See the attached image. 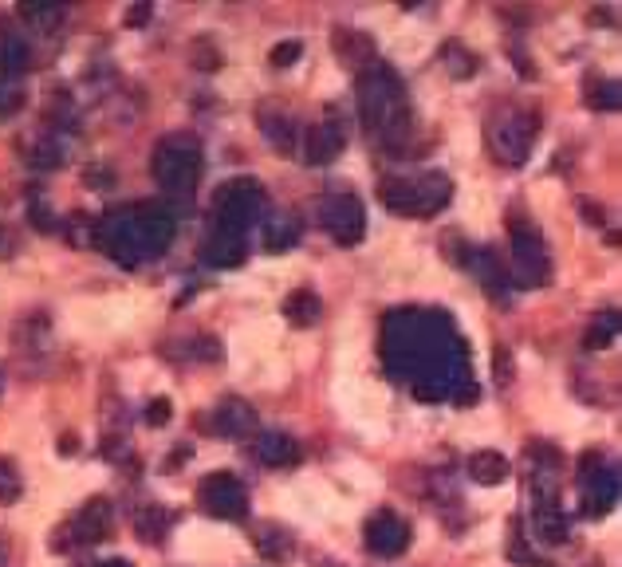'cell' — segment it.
Listing matches in <instances>:
<instances>
[{
	"label": "cell",
	"instance_id": "1",
	"mask_svg": "<svg viewBox=\"0 0 622 567\" xmlns=\"http://www.w3.org/2000/svg\"><path fill=\"white\" fill-rule=\"evenodd\" d=\"M359 111H363V123L390 150H398L410 138V103H406L402 79L386 63H367V71L359 75Z\"/></svg>",
	"mask_w": 622,
	"mask_h": 567
},
{
	"label": "cell",
	"instance_id": "2",
	"mask_svg": "<svg viewBox=\"0 0 622 567\" xmlns=\"http://www.w3.org/2000/svg\"><path fill=\"white\" fill-rule=\"evenodd\" d=\"M449 189H453L449 178L430 170V174H418V178H386L378 186V193L402 217H430V213L449 205Z\"/></svg>",
	"mask_w": 622,
	"mask_h": 567
},
{
	"label": "cell",
	"instance_id": "3",
	"mask_svg": "<svg viewBox=\"0 0 622 567\" xmlns=\"http://www.w3.org/2000/svg\"><path fill=\"white\" fill-rule=\"evenodd\" d=\"M154 182L166 193H186L201 178V146L189 134H170L154 150Z\"/></svg>",
	"mask_w": 622,
	"mask_h": 567
},
{
	"label": "cell",
	"instance_id": "4",
	"mask_svg": "<svg viewBox=\"0 0 622 567\" xmlns=\"http://www.w3.org/2000/svg\"><path fill=\"white\" fill-rule=\"evenodd\" d=\"M260 213H264V189H260V182L237 178V182L221 186V193H217V229L245 237L249 225L260 221Z\"/></svg>",
	"mask_w": 622,
	"mask_h": 567
},
{
	"label": "cell",
	"instance_id": "5",
	"mask_svg": "<svg viewBox=\"0 0 622 567\" xmlns=\"http://www.w3.org/2000/svg\"><path fill=\"white\" fill-rule=\"evenodd\" d=\"M319 221L323 229L331 233L335 245H359L363 233H367V213H363V201L347 189H331L319 205Z\"/></svg>",
	"mask_w": 622,
	"mask_h": 567
},
{
	"label": "cell",
	"instance_id": "6",
	"mask_svg": "<svg viewBox=\"0 0 622 567\" xmlns=\"http://www.w3.org/2000/svg\"><path fill=\"white\" fill-rule=\"evenodd\" d=\"M512 268H516V280H520L524 288H540V284H548V272H552L548 249H544L540 233L528 229L524 221L512 225Z\"/></svg>",
	"mask_w": 622,
	"mask_h": 567
},
{
	"label": "cell",
	"instance_id": "7",
	"mask_svg": "<svg viewBox=\"0 0 622 567\" xmlns=\"http://www.w3.org/2000/svg\"><path fill=\"white\" fill-rule=\"evenodd\" d=\"M126 213H130V229H134V241H138L142 256H158V252L170 249V241H174L170 209H162V205H130Z\"/></svg>",
	"mask_w": 622,
	"mask_h": 567
},
{
	"label": "cell",
	"instance_id": "8",
	"mask_svg": "<svg viewBox=\"0 0 622 567\" xmlns=\"http://www.w3.org/2000/svg\"><path fill=\"white\" fill-rule=\"evenodd\" d=\"M532 138H536V123H532L528 115H520V111H508V115L497 119L493 130H489V142H493L497 158L500 162H508V166H524V162H528Z\"/></svg>",
	"mask_w": 622,
	"mask_h": 567
},
{
	"label": "cell",
	"instance_id": "9",
	"mask_svg": "<svg viewBox=\"0 0 622 567\" xmlns=\"http://www.w3.org/2000/svg\"><path fill=\"white\" fill-rule=\"evenodd\" d=\"M201 508L221 516V520H245L249 493L233 473H209L205 485H201Z\"/></svg>",
	"mask_w": 622,
	"mask_h": 567
},
{
	"label": "cell",
	"instance_id": "10",
	"mask_svg": "<svg viewBox=\"0 0 622 567\" xmlns=\"http://www.w3.org/2000/svg\"><path fill=\"white\" fill-rule=\"evenodd\" d=\"M367 548H371L374 556H386V560L402 556L410 548V524L398 512L382 508L378 516L367 520Z\"/></svg>",
	"mask_w": 622,
	"mask_h": 567
},
{
	"label": "cell",
	"instance_id": "11",
	"mask_svg": "<svg viewBox=\"0 0 622 567\" xmlns=\"http://www.w3.org/2000/svg\"><path fill=\"white\" fill-rule=\"evenodd\" d=\"M115 532V508L107 497H95V501H87L79 508V516H75V536L83 540V544H99V540H107Z\"/></svg>",
	"mask_w": 622,
	"mask_h": 567
},
{
	"label": "cell",
	"instance_id": "12",
	"mask_svg": "<svg viewBox=\"0 0 622 567\" xmlns=\"http://www.w3.org/2000/svg\"><path fill=\"white\" fill-rule=\"evenodd\" d=\"M615 501H619V477H615V469H607V473H583V508H587V516L611 512Z\"/></svg>",
	"mask_w": 622,
	"mask_h": 567
},
{
	"label": "cell",
	"instance_id": "13",
	"mask_svg": "<svg viewBox=\"0 0 622 567\" xmlns=\"http://www.w3.org/2000/svg\"><path fill=\"white\" fill-rule=\"evenodd\" d=\"M343 142H347V130H343L339 123L311 126L308 146H304L308 166H327V162H335V158H339V150H343Z\"/></svg>",
	"mask_w": 622,
	"mask_h": 567
},
{
	"label": "cell",
	"instance_id": "14",
	"mask_svg": "<svg viewBox=\"0 0 622 567\" xmlns=\"http://www.w3.org/2000/svg\"><path fill=\"white\" fill-rule=\"evenodd\" d=\"M532 536L540 544H548V548H560V544H567V536H571V524H567V516H563L556 504H540L532 512Z\"/></svg>",
	"mask_w": 622,
	"mask_h": 567
},
{
	"label": "cell",
	"instance_id": "15",
	"mask_svg": "<svg viewBox=\"0 0 622 567\" xmlns=\"http://www.w3.org/2000/svg\"><path fill=\"white\" fill-rule=\"evenodd\" d=\"M201 256H205L213 268H237V264L245 260V237L225 233V229H213V237L205 241Z\"/></svg>",
	"mask_w": 622,
	"mask_h": 567
},
{
	"label": "cell",
	"instance_id": "16",
	"mask_svg": "<svg viewBox=\"0 0 622 567\" xmlns=\"http://www.w3.org/2000/svg\"><path fill=\"white\" fill-rule=\"evenodd\" d=\"M508 473H512V465H508V457L497 453V449H477V453L469 457V477H473L477 485H504Z\"/></svg>",
	"mask_w": 622,
	"mask_h": 567
},
{
	"label": "cell",
	"instance_id": "17",
	"mask_svg": "<svg viewBox=\"0 0 622 567\" xmlns=\"http://www.w3.org/2000/svg\"><path fill=\"white\" fill-rule=\"evenodd\" d=\"M252 449H256V457H260L264 465H272V469H284V465H296V461H300V445L288 438V434H260Z\"/></svg>",
	"mask_w": 622,
	"mask_h": 567
},
{
	"label": "cell",
	"instance_id": "18",
	"mask_svg": "<svg viewBox=\"0 0 622 567\" xmlns=\"http://www.w3.org/2000/svg\"><path fill=\"white\" fill-rule=\"evenodd\" d=\"M469 256H473L469 268L481 276V284L489 288V296H504V292H508V276H504V264L493 256V249H477V252H469Z\"/></svg>",
	"mask_w": 622,
	"mask_h": 567
},
{
	"label": "cell",
	"instance_id": "19",
	"mask_svg": "<svg viewBox=\"0 0 622 567\" xmlns=\"http://www.w3.org/2000/svg\"><path fill=\"white\" fill-rule=\"evenodd\" d=\"M300 233H304L300 217L280 213V217H272V221L264 225V245H268V249H292V245L300 241Z\"/></svg>",
	"mask_w": 622,
	"mask_h": 567
},
{
	"label": "cell",
	"instance_id": "20",
	"mask_svg": "<svg viewBox=\"0 0 622 567\" xmlns=\"http://www.w3.org/2000/svg\"><path fill=\"white\" fill-rule=\"evenodd\" d=\"M323 312V304H319V296L311 292V288H296L288 300H284V315L296 323V327H311L315 319Z\"/></svg>",
	"mask_w": 622,
	"mask_h": 567
},
{
	"label": "cell",
	"instance_id": "21",
	"mask_svg": "<svg viewBox=\"0 0 622 567\" xmlns=\"http://www.w3.org/2000/svg\"><path fill=\"white\" fill-rule=\"evenodd\" d=\"M252 422H256V414H252L245 402H225L221 410H217V430L221 434H229V438H241V434H249Z\"/></svg>",
	"mask_w": 622,
	"mask_h": 567
},
{
	"label": "cell",
	"instance_id": "22",
	"mask_svg": "<svg viewBox=\"0 0 622 567\" xmlns=\"http://www.w3.org/2000/svg\"><path fill=\"white\" fill-rule=\"evenodd\" d=\"M0 67L8 75H20L28 67V40L24 36H12V32L0 36Z\"/></svg>",
	"mask_w": 622,
	"mask_h": 567
},
{
	"label": "cell",
	"instance_id": "23",
	"mask_svg": "<svg viewBox=\"0 0 622 567\" xmlns=\"http://www.w3.org/2000/svg\"><path fill=\"white\" fill-rule=\"evenodd\" d=\"M20 16L32 20V24H44V28H48V24H56V20L63 16V4L60 0H24V4H20Z\"/></svg>",
	"mask_w": 622,
	"mask_h": 567
},
{
	"label": "cell",
	"instance_id": "24",
	"mask_svg": "<svg viewBox=\"0 0 622 567\" xmlns=\"http://www.w3.org/2000/svg\"><path fill=\"white\" fill-rule=\"evenodd\" d=\"M264 134H268V142H272L276 150H292V142H296V134H292V123H288V119H272V115H264Z\"/></svg>",
	"mask_w": 622,
	"mask_h": 567
},
{
	"label": "cell",
	"instance_id": "25",
	"mask_svg": "<svg viewBox=\"0 0 622 567\" xmlns=\"http://www.w3.org/2000/svg\"><path fill=\"white\" fill-rule=\"evenodd\" d=\"M615 327H619V319H615V315H603V319H595V323H591V331H587V351H595V347H607V343H611V335H615Z\"/></svg>",
	"mask_w": 622,
	"mask_h": 567
},
{
	"label": "cell",
	"instance_id": "26",
	"mask_svg": "<svg viewBox=\"0 0 622 567\" xmlns=\"http://www.w3.org/2000/svg\"><path fill=\"white\" fill-rule=\"evenodd\" d=\"M20 497V477H16V465L8 457H0V501L12 504Z\"/></svg>",
	"mask_w": 622,
	"mask_h": 567
},
{
	"label": "cell",
	"instance_id": "27",
	"mask_svg": "<svg viewBox=\"0 0 622 567\" xmlns=\"http://www.w3.org/2000/svg\"><path fill=\"white\" fill-rule=\"evenodd\" d=\"M32 158H36V166L52 170V166H60V162H63V146H56V142H40Z\"/></svg>",
	"mask_w": 622,
	"mask_h": 567
},
{
	"label": "cell",
	"instance_id": "28",
	"mask_svg": "<svg viewBox=\"0 0 622 567\" xmlns=\"http://www.w3.org/2000/svg\"><path fill=\"white\" fill-rule=\"evenodd\" d=\"M300 52H304V48H300L296 40H288V44H276V48H272V67H288V63H296V60H300Z\"/></svg>",
	"mask_w": 622,
	"mask_h": 567
},
{
	"label": "cell",
	"instance_id": "29",
	"mask_svg": "<svg viewBox=\"0 0 622 567\" xmlns=\"http://www.w3.org/2000/svg\"><path fill=\"white\" fill-rule=\"evenodd\" d=\"M146 422H150V426H166V422H170V398L150 402V406H146Z\"/></svg>",
	"mask_w": 622,
	"mask_h": 567
},
{
	"label": "cell",
	"instance_id": "30",
	"mask_svg": "<svg viewBox=\"0 0 622 567\" xmlns=\"http://www.w3.org/2000/svg\"><path fill=\"white\" fill-rule=\"evenodd\" d=\"M619 83H615V79H607V83H603V99H595V107H607V111H615V107H619Z\"/></svg>",
	"mask_w": 622,
	"mask_h": 567
},
{
	"label": "cell",
	"instance_id": "31",
	"mask_svg": "<svg viewBox=\"0 0 622 567\" xmlns=\"http://www.w3.org/2000/svg\"><path fill=\"white\" fill-rule=\"evenodd\" d=\"M146 16H150V8H146V4H138V8H134V12L126 16V24H142Z\"/></svg>",
	"mask_w": 622,
	"mask_h": 567
},
{
	"label": "cell",
	"instance_id": "32",
	"mask_svg": "<svg viewBox=\"0 0 622 567\" xmlns=\"http://www.w3.org/2000/svg\"><path fill=\"white\" fill-rule=\"evenodd\" d=\"M99 567H134V564H126V560H107V564H99Z\"/></svg>",
	"mask_w": 622,
	"mask_h": 567
},
{
	"label": "cell",
	"instance_id": "33",
	"mask_svg": "<svg viewBox=\"0 0 622 567\" xmlns=\"http://www.w3.org/2000/svg\"><path fill=\"white\" fill-rule=\"evenodd\" d=\"M0 390H4V378H0Z\"/></svg>",
	"mask_w": 622,
	"mask_h": 567
}]
</instances>
